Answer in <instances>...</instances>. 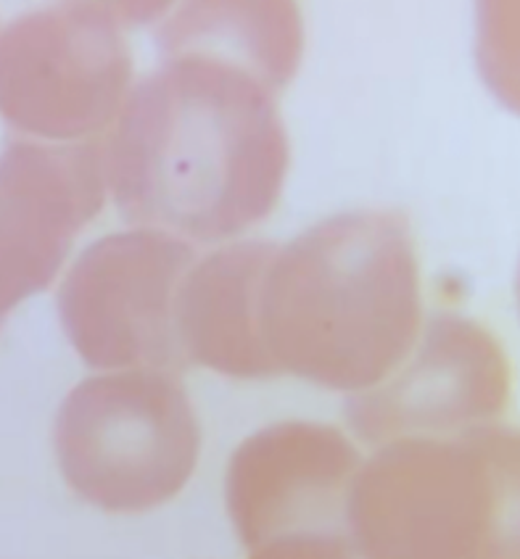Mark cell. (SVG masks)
Returning a JSON list of instances; mask_svg holds the SVG:
<instances>
[{
    "label": "cell",
    "mask_w": 520,
    "mask_h": 559,
    "mask_svg": "<svg viewBox=\"0 0 520 559\" xmlns=\"http://www.w3.org/2000/svg\"><path fill=\"white\" fill-rule=\"evenodd\" d=\"M275 91L209 53H164L119 109L104 177L132 225L222 240L275 209L288 138Z\"/></svg>",
    "instance_id": "6da1fadb"
},
{
    "label": "cell",
    "mask_w": 520,
    "mask_h": 559,
    "mask_svg": "<svg viewBox=\"0 0 520 559\" xmlns=\"http://www.w3.org/2000/svg\"><path fill=\"white\" fill-rule=\"evenodd\" d=\"M417 325L415 243L394 209L335 214L272 253L259 330L277 374L367 391L407 359Z\"/></svg>",
    "instance_id": "7a4b0ae2"
},
{
    "label": "cell",
    "mask_w": 520,
    "mask_h": 559,
    "mask_svg": "<svg viewBox=\"0 0 520 559\" xmlns=\"http://www.w3.org/2000/svg\"><path fill=\"white\" fill-rule=\"evenodd\" d=\"M344 525L363 559H520L518 433L389 441L348 483Z\"/></svg>",
    "instance_id": "3957f363"
},
{
    "label": "cell",
    "mask_w": 520,
    "mask_h": 559,
    "mask_svg": "<svg viewBox=\"0 0 520 559\" xmlns=\"http://www.w3.org/2000/svg\"><path fill=\"white\" fill-rule=\"evenodd\" d=\"M199 423L169 372L119 370L74 385L56 415L54 447L72 491L109 512H143L186 488Z\"/></svg>",
    "instance_id": "277c9868"
},
{
    "label": "cell",
    "mask_w": 520,
    "mask_h": 559,
    "mask_svg": "<svg viewBox=\"0 0 520 559\" xmlns=\"http://www.w3.org/2000/svg\"><path fill=\"white\" fill-rule=\"evenodd\" d=\"M125 16L104 3H67L14 19L0 32V117L50 140L114 122L132 80Z\"/></svg>",
    "instance_id": "5b68a950"
},
{
    "label": "cell",
    "mask_w": 520,
    "mask_h": 559,
    "mask_svg": "<svg viewBox=\"0 0 520 559\" xmlns=\"http://www.w3.org/2000/svg\"><path fill=\"white\" fill-rule=\"evenodd\" d=\"M193 246L162 230H125L80 253L59 290L69 341L95 370H177L175 296Z\"/></svg>",
    "instance_id": "8992f818"
},
{
    "label": "cell",
    "mask_w": 520,
    "mask_h": 559,
    "mask_svg": "<svg viewBox=\"0 0 520 559\" xmlns=\"http://www.w3.org/2000/svg\"><path fill=\"white\" fill-rule=\"evenodd\" d=\"M510 399V365L473 320L436 314L415 359L391 380L354 393L346 419L367 443L454 433L497 417Z\"/></svg>",
    "instance_id": "52a82bcc"
},
{
    "label": "cell",
    "mask_w": 520,
    "mask_h": 559,
    "mask_svg": "<svg viewBox=\"0 0 520 559\" xmlns=\"http://www.w3.org/2000/svg\"><path fill=\"white\" fill-rule=\"evenodd\" d=\"M104 162L91 143L19 140L0 154V325L61 270L104 206Z\"/></svg>",
    "instance_id": "ba28073f"
},
{
    "label": "cell",
    "mask_w": 520,
    "mask_h": 559,
    "mask_svg": "<svg viewBox=\"0 0 520 559\" xmlns=\"http://www.w3.org/2000/svg\"><path fill=\"white\" fill-rule=\"evenodd\" d=\"M359 467L352 441L320 423L257 430L227 467V510L249 549L291 533H341L348 483Z\"/></svg>",
    "instance_id": "9c48e42d"
},
{
    "label": "cell",
    "mask_w": 520,
    "mask_h": 559,
    "mask_svg": "<svg viewBox=\"0 0 520 559\" xmlns=\"http://www.w3.org/2000/svg\"><path fill=\"white\" fill-rule=\"evenodd\" d=\"M275 251L268 240H244L186 272L175 296V335L186 365L231 378L277 374L259 330V296Z\"/></svg>",
    "instance_id": "30bf717a"
},
{
    "label": "cell",
    "mask_w": 520,
    "mask_h": 559,
    "mask_svg": "<svg viewBox=\"0 0 520 559\" xmlns=\"http://www.w3.org/2000/svg\"><path fill=\"white\" fill-rule=\"evenodd\" d=\"M164 53H209L251 69L275 93L294 78L304 32L294 3H193L182 5L156 35Z\"/></svg>",
    "instance_id": "8fae6325"
},
{
    "label": "cell",
    "mask_w": 520,
    "mask_h": 559,
    "mask_svg": "<svg viewBox=\"0 0 520 559\" xmlns=\"http://www.w3.org/2000/svg\"><path fill=\"white\" fill-rule=\"evenodd\" d=\"M251 559H363L344 533H291L257 546Z\"/></svg>",
    "instance_id": "7c38bea8"
}]
</instances>
